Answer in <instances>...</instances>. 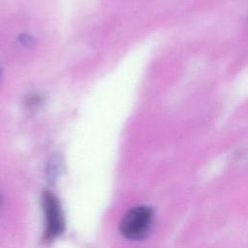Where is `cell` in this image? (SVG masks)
I'll return each instance as SVG.
<instances>
[{"label": "cell", "instance_id": "cell-1", "mask_svg": "<svg viewBox=\"0 0 248 248\" xmlns=\"http://www.w3.org/2000/svg\"><path fill=\"white\" fill-rule=\"evenodd\" d=\"M42 207L45 215L44 239L51 241L64 231L63 210L57 197L49 191H45L42 195Z\"/></svg>", "mask_w": 248, "mask_h": 248}, {"label": "cell", "instance_id": "cell-3", "mask_svg": "<svg viewBox=\"0 0 248 248\" xmlns=\"http://www.w3.org/2000/svg\"><path fill=\"white\" fill-rule=\"evenodd\" d=\"M44 103V95L38 92L30 93L25 98V105L28 108H35L40 107Z\"/></svg>", "mask_w": 248, "mask_h": 248}, {"label": "cell", "instance_id": "cell-7", "mask_svg": "<svg viewBox=\"0 0 248 248\" xmlns=\"http://www.w3.org/2000/svg\"><path fill=\"white\" fill-rule=\"evenodd\" d=\"M0 203H1V198H0Z\"/></svg>", "mask_w": 248, "mask_h": 248}, {"label": "cell", "instance_id": "cell-6", "mask_svg": "<svg viewBox=\"0 0 248 248\" xmlns=\"http://www.w3.org/2000/svg\"><path fill=\"white\" fill-rule=\"evenodd\" d=\"M0 78H1V69H0Z\"/></svg>", "mask_w": 248, "mask_h": 248}, {"label": "cell", "instance_id": "cell-4", "mask_svg": "<svg viewBox=\"0 0 248 248\" xmlns=\"http://www.w3.org/2000/svg\"><path fill=\"white\" fill-rule=\"evenodd\" d=\"M60 167V158L57 156H54L48 163L47 166V175L49 179H53L54 177H56L58 170Z\"/></svg>", "mask_w": 248, "mask_h": 248}, {"label": "cell", "instance_id": "cell-2", "mask_svg": "<svg viewBox=\"0 0 248 248\" xmlns=\"http://www.w3.org/2000/svg\"><path fill=\"white\" fill-rule=\"evenodd\" d=\"M152 215L151 208L144 205L131 208L120 222V232L128 239L142 238L150 228Z\"/></svg>", "mask_w": 248, "mask_h": 248}, {"label": "cell", "instance_id": "cell-5", "mask_svg": "<svg viewBox=\"0 0 248 248\" xmlns=\"http://www.w3.org/2000/svg\"><path fill=\"white\" fill-rule=\"evenodd\" d=\"M18 41H19V43L22 46H24L26 47L32 46L35 44V39L31 35H29V34H21V35H19Z\"/></svg>", "mask_w": 248, "mask_h": 248}]
</instances>
